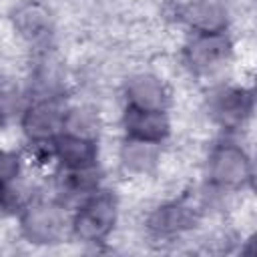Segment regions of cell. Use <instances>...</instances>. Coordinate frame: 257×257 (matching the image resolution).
I'll return each instance as SVG.
<instances>
[{
    "mask_svg": "<svg viewBox=\"0 0 257 257\" xmlns=\"http://www.w3.org/2000/svg\"><path fill=\"white\" fill-rule=\"evenodd\" d=\"M257 98L251 86L233 82H217L205 96V112L209 122L225 135L245 131L255 116Z\"/></svg>",
    "mask_w": 257,
    "mask_h": 257,
    "instance_id": "obj_1",
    "label": "cell"
},
{
    "mask_svg": "<svg viewBox=\"0 0 257 257\" xmlns=\"http://www.w3.org/2000/svg\"><path fill=\"white\" fill-rule=\"evenodd\" d=\"M118 197L108 189H96L72 209V237L82 243L106 241L118 223Z\"/></svg>",
    "mask_w": 257,
    "mask_h": 257,
    "instance_id": "obj_2",
    "label": "cell"
},
{
    "mask_svg": "<svg viewBox=\"0 0 257 257\" xmlns=\"http://www.w3.org/2000/svg\"><path fill=\"white\" fill-rule=\"evenodd\" d=\"M70 217L72 213L66 211V205L38 197L18 215V229L22 239L32 245H56L68 235L72 237Z\"/></svg>",
    "mask_w": 257,
    "mask_h": 257,
    "instance_id": "obj_3",
    "label": "cell"
},
{
    "mask_svg": "<svg viewBox=\"0 0 257 257\" xmlns=\"http://www.w3.org/2000/svg\"><path fill=\"white\" fill-rule=\"evenodd\" d=\"M181 54L195 78H215L231 66L235 44L227 32H189Z\"/></svg>",
    "mask_w": 257,
    "mask_h": 257,
    "instance_id": "obj_4",
    "label": "cell"
},
{
    "mask_svg": "<svg viewBox=\"0 0 257 257\" xmlns=\"http://www.w3.org/2000/svg\"><path fill=\"white\" fill-rule=\"evenodd\" d=\"M251 155L235 141L223 139L215 143L205 159L207 185L219 193H233L249 181Z\"/></svg>",
    "mask_w": 257,
    "mask_h": 257,
    "instance_id": "obj_5",
    "label": "cell"
},
{
    "mask_svg": "<svg viewBox=\"0 0 257 257\" xmlns=\"http://www.w3.org/2000/svg\"><path fill=\"white\" fill-rule=\"evenodd\" d=\"M64 96H38L30 98L22 114L18 116V128L32 147L50 145L60 133H64L66 116Z\"/></svg>",
    "mask_w": 257,
    "mask_h": 257,
    "instance_id": "obj_6",
    "label": "cell"
},
{
    "mask_svg": "<svg viewBox=\"0 0 257 257\" xmlns=\"http://www.w3.org/2000/svg\"><path fill=\"white\" fill-rule=\"evenodd\" d=\"M124 106L141 110H165L173 106V88L167 78L155 70H139L128 74L122 84Z\"/></svg>",
    "mask_w": 257,
    "mask_h": 257,
    "instance_id": "obj_7",
    "label": "cell"
},
{
    "mask_svg": "<svg viewBox=\"0 0 257 257\" xmlns=\"http://www.w3.org/2000/svg\"><path fill=\"white\" fill-rule=\"evenodd\" d=\"M118 120L124 139L165 145L173 135V120L171 114L165 110H141L122 104Z\"/></svg>",
    "mask_w": 257,
    "mask_h": 257,
    "instance_id": "obj_8",
    "label": "cell"
},
{
    "mask_svg": "<svg viewBox=\"0 0 257 257\" xmlns=\"http://www.w3.org/2000/svg\"><path fill=\"white\" fill-rule=\"evenodd\" d=\"M52 161L64 171L96 169L100 161V141L70 133H60L50 143Z\"/></svg>",
    "mask_w": 257,
    "mask_h": 257,
    "instance_id": "obj_9",
    "label": "cell"
},
{
    "mask_svg": "<svg viewBox=\"0 0 257 257\" xmlns=\"http://www.w3.org/2000/svg\"><path fill=\"white\" fill-rule=\"evenodd\" d=\"M12 30L26 44L46 42L52 34V14L42 0H22L12 10Z\"/></svg>",
    "mask_w": 257,
    "mask_h": 257,
    "instance_id": "obj_10",
    "label": "cell"
},
{
    "mask_svg": "<svg viewBox=\"0 0 257 257\" xmlns=\"http://www.w3.org/2000/svg\"><path fill=\"white\" fill-rule=\"evenodd\" d=\"M177 14L189 32H227L231 22L223 0H183Z\"/></svg>",
    "mask_w": 257,
    "mask_h": 257,
    "instance_id": "obj_11",
    "label": "cell"
},
{
    "mask_svg": "<svg viewBox=\"0 0 257 257\" xmlns=\"http://www.w3.org/2000/svg\"><path fill=\"white\" fill-rule=\"evenodd\" d=\"M120 169L131 177H151L159 171L163 161V145L124 139L116 151Z\"/></svg>",
    "mask_w": 257,
    "mask_h": 257,
    "instance_id": "obj_12",
    "label": "cell"
},
{
    "mask_svg": "<svg viewBox=\"0 0 257 257\" xmlns=\"http://www.w3.org/2000/svg\"><path fill=\"white\" fill-rule=\"evenodd\" d=\"M102 122H104V118L96 106H92V104H68L66 116H64V133L100 141Z\"/></svg>",
    "mask_w": 257,
    "mask_h": 257,
    "instance_id": "obj_13",
    "label": "cell"
},
{
    "mask_svg": "<svg viewBox=\"0 0 257 257\" xmlns=\"http://www.w3.org/2000/svg\"><path fill=\"white\" fill-rule=\"evenodd\" d=\"M249 155H251V163H249V181H247V187L257 195V147Z\"/></svg>",
    "mask_w": 257,
    "mask_h": 257,
    "instance_id": "obj_14",
    "label": "cell"
},
{
    "mask_svg": "<svg viewBox=\"0 0 257 257\" xmlns=\"http://www.w3.org/2000/svg\"><path fill=\"white\" fill-rule=\"evenodd\" d=\"M241 253H245V255H257V233H251L245 239V245L241 247Z\"/></svg>",
    "mask_w": 257,
    "mask_h": 257,
    "instance_id": "obj_15",
    "label": "cell"
},
{
    "mask_svg": "<svg viewBox=\"0 0 257 257\" xmlns=\"http://www.w3.org/2000/svg\"><path fill=\"white\" fill-rule=\"evenodd\" d=\"M251 90H253V94H255V98H257V66H255V70H253V80H251Z\"/></svg>",
    "mask_w": 257,
    "mask_h": 257,
    "instance_id": "obj_16",
    "label": "cell"
}]
</instances>
